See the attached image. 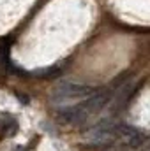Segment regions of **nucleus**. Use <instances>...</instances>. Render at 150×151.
<instances>
[{
	"label": "nucleus",
	"mask_w": 150,
	"mask_h": 151,
	"mask_svg": "<svg viewBox=\"0 0 150 151\" xmlns=\"http://www.w3.org/2000/svg\"><path fill=\"white\" fill-rule=\"evenodd\" d=\"M58 72H60V69H58V67H53V69H39L34 74L39 76V77H51V76L58 74Z\"/></svg>",
	"instance_id": "nucleus-5"
},
{
	"label": "nucleus",
	"mask_w": 150,
	"mask_h": 151,
	"mask_svg": "<svg viewBox=\"0 0 150 151\" xmlns=\"http://www.w3.org/2000/svg\"><path fill=\"white\" fill-rule=\"evenodd\" d=\"M90 114L83 109V106H76V107H69V109H62L60 111V119L67 125H83L88 119Z\"/></svg>",
	"instance_id": "nucleus-4"
},
{
	"label": "nucleus",
	"mask_w": 150,
	"mask_h": 151,
	"mask_svg": "<svg viewBox=\"0 0 150 151\" xmlns=\"http://www.w3.org/2000/svg\"><path fill=\"white\" fill-rule=\"evenodd\" d=\"M94 91H95L94 86L66 81V83L58 84L53 90V93H51V104L55 107H60V109L76 107V106H81L83 102H87L94 95Z\"/></svg>",
	"instance_id": "nucleus-1"
},
{
	"label": "nucleus",
	"mask_w": 150,
	"mask_h": 151,
	"mask_svg": "<svg viewBox=\"0 0 150 151\" xmlns=\"http://www.w3.org/2000/svg\"><path fill=\"white\" fill-rule=\"evenodd\" d=\"M115 135H117V127L111 121H103L88 132L87 141L90 144H108L115 139Z\"/></svg>",
	"instance_id": "nucleus-2"
},
{
	"label": "nucleus",
	"mask_w": 150,
	"mask_h": 151,
	"mask_svg": "<svg viewBox=\"0 0 150 151\" xmlns=\"http://www.w3.org/2000/svg\"><path fill=\"white\" fill-rule=\"evenodd\" d=\"M16 128H18L16 119H14V118H9V119L5 118V132L12 135V134H16Z\"/></svg>",
	"instance_id": "nucleus-6"
},
{
	"label": "nucleus",
	"mask_w": 150,
	"mask_h": 151,
	"mask_svg": "<svg viewBox=\"0 0 150 151\" xmlns=\"http://www.w3.org/2000/svg\"><path fill=\"white\" fill-rule=\"evenodd\" d=\"M111 99H113V90L111 88H103V90H95L94 95L87 102H83L81 106L88 114H95L101 109H104L111 102Z\"/></svg>",
	"instance_id": "nucleus-3"
}]
</instances>
